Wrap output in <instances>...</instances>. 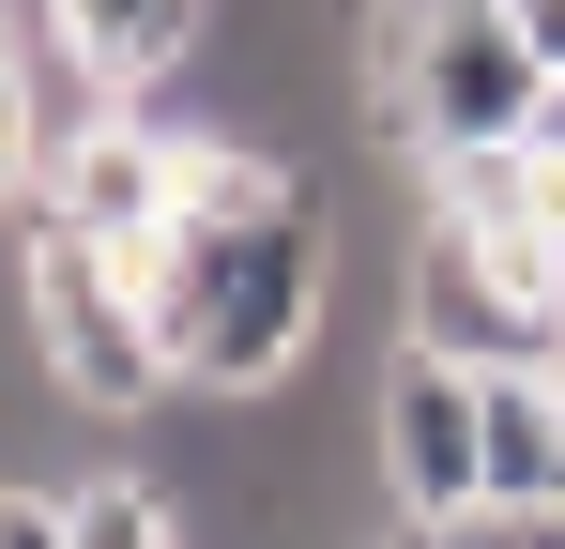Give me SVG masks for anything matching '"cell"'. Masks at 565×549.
I'll list each match as a JSON object with an SVG mask.
<instances>
[{
    "label": "cell",
    "mask_w": 565,
    "mask_h": 549,
    "mask_svg": "<svg viewBox=\"0 0 565 549\" xmlns=\"http://www.w3.org/2000/svg\"><path fill=\"white\" fill-rule=\"evenodd\" d=\"M153 321L199 397H290V366L321 336V198L260 138L184 122V229L153 260Z\"/></svg>",
    "instance_id": "1"
},
{
    "label": "cell",
    "mask_w": 565,
    "mask_h": 549,
    "mask_svg": "<svg viewBox=\"0 0 565 549\" xmlns=\"http://www.w3.org/2000/svg\"><path fill=\"white\" fill-rule=\"evenodd\" d=\"M382 122L459 169V153H535L551 122V46L520 31V0H397L382 15Z\"/></svg>",
    "instance_id": "2"
},
{
    "label": "cell",
    "mask_w": 565,
    "mask_h": 549,
    "mask_svg": "<svg viewBox=\"0 0 565 549\" xmlns=\"http://www.w3.org/2000/svg\"><path fill=\"white\" fill-rule=\"evenodd\" d=\"M15 260H31V352H46V381L77 397V412H153L184 366H169V321H153V290L107 260L93 229H62L46 198H15Z\"/></svg>",
    "instance_id": "3"
},
{
    "label": "cell",
    "mask_w": 565,
    "mask_h": 549,
    "mask_svg": "<svg viewBox=\"0 0 565 549\" xmlns=\"http://www.w3.org/2000/svg\"><path fill=\"white\" fill-rule=\"evenodd\" d=\"M413 352L473 366V381H535V366H565V305H535L473 229H428L413 245Z\"/></svg>",
    "instance_id": "4"
},
{
    "label": "cell",
    "mask_w": 565,
    "mask_h": 549,
    "mask_svg": "<svg viewBox=\"0 0 565 549\" xmlns=\"http://www.w3.org/2000/svg\"><path fill=\"white\" fill-rule=\"evenodd\" d=\"M382 488L397 519H473L489 504V381L444 352H397L382 381Z\"/></svg>",
    "instance_id": "5"
},
{
    "label": "cell",
    "mask_w": 565,
    "mask_h": 549,
    "mask_svg": "<svg viewBox=\"0 0 565 549\" xmlns=\"http://www.w3.org/2000/svg\"><path fill=\"white\" fill-rule=\"evenodd\" d=\"M46 15L107 92H169L199 62V31H214V0H46Z\"/></svg>",
    "instance_id": "6"
},
{
    "label": "cell",
    "mask_w": 565,
    "mask_h": 549,
    "mask_svg": "<svg viewBox=\"0 0 565 549\" xmlns=\"http://www.w3.org/2000/svg\"><path fill=\"white\" fill-rule=\"evenodd\" d=\"M62 504H77V549H199V535H184V504H169L153 473H77Z\"/></svg>",
    "instance_id": "7"
},
{
    "label": "cell",
    "mask_w": 565,
    "mask_h": 549,
    "mask_svg": "<svg viewBox=\"0 0 565 549\" xmlns=\"http://www.w3.org/2000/svg\"><path fill=\"white\" fill-rule=\"evenodd\" d=\"M397 549H565V519H504V504H473V519H397Z\"/></svg>",
    "instance_id": "8"
},
{
    "label": "cell",
    "mask_w": 565,
    "mask_h": 549,
    "mask_svg": "<svg viewBox=\"0 0 565 549\" xmlns=\"http://www.w3.org/2000/svg\"><path fill=\"white\" fill-rule=\"evenodd\" d=\"M0 549H77V504H62V488H15V504H0Z\"/></svg>",
    "instance_id": "9"
},
{
    "label": "cell",
    "mask_w": 565,
    "mask_h": 549,
    "mask_svg": "<svg viewBox=\"0 0 565 549\" xmlns=\"http://www.w3.org/2000/svg\"><path fill=\"white\" fill-rule=\"evenodd\" d=\"M520 31H535V46H551V77H565V0H520Z\"/></svg>",
    "instance_id": "10"
},
{
    "label": "cell",
    "mask_w": 565,
    "mask_h": 549,
    "mask_svg": "<svg viewBox=\"0 0 565 549\" xmlns=\"http://www.w3.org/2000/svg\"><path fill=\"white\" fill-rule=\"evenodd\" d=\"M535 153H551V169H565V77H551V122H535Z\"/></svg>",
    "instance_id": "11"
},
{
    "label": "cell",
    "mask_w": 565,
    "mask_h": 549,
    "mask_svg": "<svg viewBox=\"0 0 565 549\" xmlns=\"http://www.w3.org/2000/svg\"><path fill=\"white\" fill-rule=\"evenodd\" d=\"M382 549H397V535H382Z\"/></svg>",
    "instance_id": "12"
}]
</instances>
